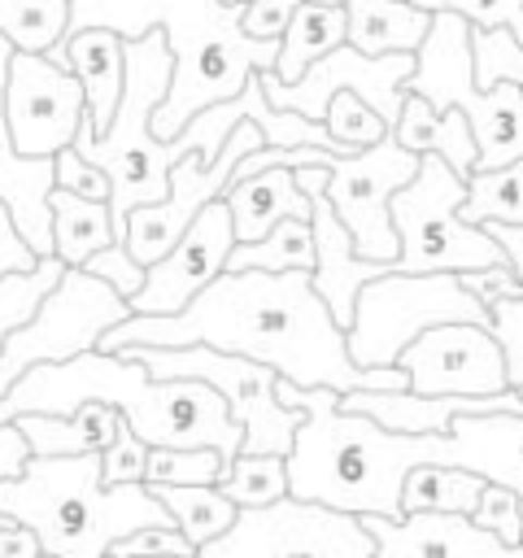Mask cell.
<instances>
[{
    "instance_id": "obj_1",
    "label": "cell",
    "mask_w": 523,
    "mask_h": 558,
    "mask_svg": "<svg viewBox=\"0 0 523 558\" xmlns=\"http://www.w3.org/2000/svg\"><path fill=\"white\" fill-rule=\"evenodd\" d=\"M126 344H214L305 388H410L405 366H357L349 357L344 327L309 270H222L179 314H131L100 336L109 353Z\"/></svg>"
},
{
    "instance_id": "obj_2",
    "label": "cell",
    "mask_w": 523,
    "mask_h": 558,
    "mask_svg": "<svg viewBox=\"0 0 523 558\" xmlns=\"http://www.w3.org/2000/svg\"><path fill=\"white\" fill-rule=\"evenodd\" d=\"M83 401L118 405L126 427L148 445H214L227 458L244 445V423L218 388L205 379H157L139 357L100 344L61 362H35L0 397V423H13L26 410L65 414Z\"/></svg>"
},
{
    "instance_id": "obj_3",
    "label": "cell",
    "mask_w": 523,
    "mask_h": 558,
    "mask_svg": "<svg viewBox=\"0 0 523 558\" xmlns=\"http://www.w3.org/2000/svg\"><path fill=\"white\" fill-rule=\"evenodd\" d=\"M305 410L288 449V493L353 514H401L405 475L418 462H453L449 432H397L362 410H344L327 384L305 388Z\"/></svg>"
},
{
    "instance_id": "obj_4",
    "label": "cell",
    "mask_w": 523,
    "mask_h": 558,
    "mask_svg": "<svg viewBox=\"0 0 523 558\" xmlns=\"http://www.w3.org/2000/svg\"><path fill=\"white\" fill-rule=\"evenodd\" d=\"M240 13L244 0H70V31L113 26L122 39H135L153 26L166 31L174 74L166 100L153 113V131L174 140L196 109L235 96L253 70L275 65L279 39L244 35Z\"/></svg>"
},
{
    "instance_id": "obj_5",
    "label": "cell",
    "mask_w": 523,
    "mask_h": 558,
    "mask_svg": "<svg viewBox=\"0 0 523 558\" xmlns=\"http://www.w3.org/2000/svg\"><path fill=\"white\" fill-rule=\"evenodd\" d=\"M0 514L26 523L48 558H100L144 523H174L144 480L105 484L100 449L31 453L22 475L0 480Z\"/></svg>"
},
{
    "instance_id": "obj_6",
    "label": "cell",
    "mask_w": 523,
    "mask_h": 558,
    "mask_svg": "<svg viewBox=\"0 0 523 558\" xmlns=\"http://www.w3.org/2000/svg\"><path fill=\"white\" fill-rule=\"evenodd\" d=\"M170 74H174V52L161 26L126 39V83H122V100L109 131L92 135L87 126H78L74 135V148L87 161H96L113 183L109 214H113L118 240H126V218L135 205H153L170 192L166 140L153 131V113L170 92Z\"/></svg>"
},
{
    "instance_id": "obj_7",
    "label": "cell",
    "mask_w": 523,
    "mask_h": 558,
    "mask_svg": "<svg viewBox=\"0 0 523 558\" xmlns=\"http://www.w3.org/2000/svg\"><path fill=\"white\" fill-rule=\"evenodd\" d=\"M405 92H418L436 109H462L479 161L475 170L506 166L523 157V83L501 78L492 87L475 83V52H471V22L453 9L431 13V26L414 52V74L405 78Z\"/></svg>"
},
{
    "instance_id": "obj_8",
    "label": "cell",
    "mask_w": 523,
    "mask_h": 558,
    "mask_svg": "<svg viewBox=\"0 0 523 558\" xmlns=\"http://www.w3.org/2000/svg\"><path fill=\"white\" fill-rule=\"evenodd\" d=\"M436 323H484L492 310L462 283L458 270H384L362 283L353 323L344 327L357 366H397L401 349Z\"/></svg>"
},
{
    "instance_id": "obj_9",
    "label": "cell",
    "mask_w": 523,
    "mask_h": 558,
    "mask_svg": "<svg viewBox=\"0 0 523 558\" xmlns=\"http://www.w3.org/2000/svg\"><path fill=\"white\" fill-rule=\"evenodd\" d=\"M466 174H458L440 153H423L405 187L392 192V227L401 240L397 270H475L510 262L501 240L462 218Z\"/></svg>"
},
{
    "instance_id": "obj_10",
    "label": "cell",
    "mask_w": 523,
    "mask_h": 558,
    "mask_svg": "<svg viewBox=\"0 0 523 558\" xmlns=\"http://www.w3.org/2000/svg\"><path fill=\"white\" fill-rule=\"evenodd\" d=\"M126 357H139L157 379H205L218 388L231 405V414L244 423L240 453H283L292 449V436L305 418V410H292L275 397V366L253 362L244 353H227L214 344H126L118 349Z\"/></svg>"
},
{
    "instance_id": "obj_11",
    "label": "cell",
    "mask_w": 523,
    "mask_h": 558,
    "mask_svg": "<svg viewBox=\"0 0 523 558\" xmlns=\"http://www.w3.org/2000/svg\"><path fill=\"white\" fill-rule=\"evenodd\" d=\"M131 314H135L131 301L118 288H109L100 275H92L87 266H65V275L39 301V310L0 340V397L35 362L74 357V353L100 344V336Z\"/></svg>"
},
{
    "instance_id": "obj_12",
    "label": "cell",
    "mask_w": 523,
    "mask_h": 558,
    "mask_svg": "<svg viewBox=\"0 0 523 558\" xmlns=\"http://www.w3.org/2000/svg\"><path fill=\"white\" fill-rule=\"evenodd\" d=\"M205 558H375V536L362 514L336 510L309 497H275L266 506H240L231 527L214 536Z\"/></svg>"
},
{
    "instance_id": "obj_13",
    "label": "cell",
    "mask_w": 523,
    "mask_h": 558,
    "mask_svg": "<svg viewBox=\"0 0 523 558\" xmlns=\"http://www.w3.org/2000/svg\"><path fill=\"white\" fill-rule=\"evenodd\" d=\"M414 148H405L392 131L375 140L370 148H357L349 157H336L327 170V196L344 227L353 231V248L370 262H397L401 240L392 227V192L405 187L418 170Z\"/></svg>"
},
{
    "instance_id": "obj_14",
    "label": "cell",
    "mask_w": 523,
    "mask_h": 558,
    "mask_svg": "<svg viewBox=\"0 0 523 558\" xmlns=\"http://www.w3.org/2000/svg\"><path fill=\"white\" fill-rule=\"evenodd\" d=\"M410 74H414V52H379V57H370V52H362V48H353L344 39L340 48L323 52L318 61H309L305 74L292 78V83H283L275 70H262V87H266L270 105L296 109V113L318 118V122H323V113H327L336 92H357L370 109L384 113L388 126H397Z\"/></svg>"
},
{
    "instance_id": "obj_15",
    "label": "cell",
    "mask_w": 523,
    "mask_h": 558,
    "mask_svg": "<svg viewBox=\"0 0 523 558\" xmlns=\"http://www.w3.org/2000/svg\"><path fill=\"white\" fill-rule=\"evenodd\" d=\"M262 144H270L266 131H262L253 118H244V122H235L231 140L222 144V153H218L214 161H205V157H196V153L179 157V161L170 166V192H166L161 201H153V205H135L131 218H126V248L135 253V262H144V266L157 262V257L183 235V227H187L209 201H218V196L231 187L240 157L253 153V148H262Z\"/></svg>"
},
{
    "instance_id": "obj_16",
    "label": "cell",
    "mask_w": 523,
    "mask_h": 558,
    "mask_svg": "<svg viewBox=\"0 0 523 558\" xmlns=\"http://www.w3.org/2000/svg\"><path fill=\"white\" fill-rule=\"evenodd\" d=\"M4 109L17 153L26 157H57L65 144H74L87 92L83 78L70 65H57L48 52H17L9 57L4 78Z\"/></svg>"
},
{
    "instance_id": "obj_17",
    "label": "cell",
    "mask_w": 523,
    "mask_h": 558,
    "mask_svg": "<svg viewBox=\"0 0 523 558\" xmlns=\"http://www.w3.org/2000/svg\"><path fill=\"white\" fill-rule=\"evenodd\" d=\"M397 366H405L414 392H501L510 388L506 349L484 323H436L418 331Z\"/></svg>"
},
{
    "instance_id": "obj_18",
    "label": "cell",
    "mask_w": 523,
    "mask_h": 558,
    "mask_svg": "<svg viewBox=\"0 0 523 558\" xmlns=\"http://www.w3.org/2000/svg\"><path fill=\"white\" fill-rule=\"evenodd\" d=\"M231 248H235V222H231V205L218 196L183 227V235L157 262H148V275L139 283V292L131 296V310L135 314H179L214 275L227 270Z\"/></svg>"
},
{
    "instance_id": "obj_19",
    "label": "cell",
    "mask_w": 523,
    "mask_h": 558,
    "mask_svg": "<svg viewBox=\"0 0 523 558\" xmlns=\"http://www.w3.org/2000/svg\"><path fill=\"white\" fill-rule=\"evenodd\" d=\"M327 170L331 166H301L296 179L301 187L309 192V227H314V288L318 296L327 301V310L336 314L340 327L353 323V305H357V292L366 279L392 270V262H370L353 248V231L344 227V218L336 214L331 196H327Z\"/></svg>"
},
{
    "instance_id": "obj_20",
    "label": "cell",
    "mask_w": 523,
    "mask_h": 558,
    "mask_svg": "<svg viewBox=\"0 0 523 558\" xmlns=\"http://www.w3.org/2000/svg\"><path fill=\"white\" fill-rule=\"evenodd\" d=\"M362 523L375 536V558H523V545H506L462 510L362 514Z\"/></svg>"
},
{
    "instance_id": "obj_21",
    "label": "cell",
    "mask_w": 523,
    "mask_h": 558,
    "mask_svg": "<svg viewBox=\"0 0 523 558\" xmlns=\"http://www.w3.org/2000/svg\"><path fill=\"white\" fill-rule=\"evenodd\" d=\"M9 57L13 44L0 35V201L9 205L17 231L26 235V244L44 257L52 253V209H48V192L57 183V161L52 157H26L13 144L9 131V109H4V78H9Z\"/></svg>"
},
{
    "instance_id": "obj_22",
    "label": "cell",
    "mask_w": 523,
    "mask_h": 558,
    "mask_svg": "<svg viewBox=\"0 0 523 558\" xmlns=\"http://www.w3.org/2000/svg\"><path fill=\"white\" fill-rule=\"evenodd\" d=\"M65 57L87 92L83 126L92 135H105L118 113L122 83H126V39L113 26H83V31L65 35Z\"/></svg>"
},
{
    "instance_id": "obj_23",
    "label": "cell",
    "mask_w": 523,
    "mask_h": 558,
    "mask_svg": "<svg viewBox=\"0 0 523 558\" xmlns=\"http://www.w3.org/2000/svg\"><path fill=\"white\" fill-rule=\"evenodd\" d=\"M449 436H453V462L458 466H471L488 480H501L523 497V414H510V410L458 414Z\"/></svg>"
},
{
    "instance_id": "obj_24",
    "label": "cell",
    "mask_w": 523,
    "mask_h": 558,
    "mask_svg": "<svg viewBox=\"0 0 523 558\" xmlns=\"http://www.w3.org/2000/svg\"><path fill=\"white\" fill-rule=\"evenodd\" d=\"M222 201L231 205V222H235V240H262L279 218H309V192L301 187L292 166H266L253 170L244 179H235Z\"/></svg>"
},
{
    "instance_id": "obj_25",
    "label": "cell",
    "mask_w": 523,
    "mask_h": 558,
    "mask_svg": "<svg viewBox=\"0 0 523 558\" xmlns=\"http://www.w3.org/2000/svg\"><path fill=\"white\" fill-rule=\"evenodd\" d=\"M31 445V453H87V449H109L126 418L118 405L109 401H83L65 414H44V410H26L13 418Z\"/></svg>"
},
{
    "instance_id": "obj_26",
    "label": "cell",
    "mask_w": 523,
    "mask_h": 558,
    "mask_svg": "<svg viewBox=\"0 0 523 558\" xmlns=\"http://www.w3.org/2000/svg\"><path fill=\"white\" fill-rule=\"evenodd\" d=\"M392 135L414 153H440L458 174H471L475 161H479V144H475V131H471L466 113L453 109V105L436 109L418 92H405V105H401V118H397Z\"/></svg>"
},
{
    "instance_id": "obj_27",
    "label": "cell",
    "mask_w": 523,
    "mask_h": 558,
    "mask_svg": "<svg viewBox=\"0 0 523 558\" xmlns=\"http://www.w3.org/2000/svg\"><path fill=\"white\" fill-rule=\"evenodd\" d=\"M349 13V44L379 57V52H418L431 9L414 0H344Z\"/></svg>"
},
{
    "instance_id": "obj_28",
    "label": "cell",
    "mask_w": 523,
    "mask_h": 558,
    "mask_svg": "<svg viewBox=\"0 0 523 558\" xmlns=\"http://www.w3.org/2000/svg\"><path fill=\"white\" fill-rule=\"evenodd\" d=\"M48 209H52V253H57L65 266H83L96 248H105V244L118 240L109 201L78 196V192H70V187H57V183H52Z\"/></svg>"
},
{
    "instance_id": "obj_29",
    "label": "cell",
    "mask_w": 523,
    "mask_h": 558,
    "mask_svg": "<svg viewBox=\"0 0 523 558\" xmlns=\"http://www.w3.org/2000/svg\"><path fill=\"white\" fill-rule=\"evenodd\" d=\"M349 39V13L344 4H318V0H301L288 31L279 35V57H275V74L283 83L301 78L309 61H318L323 52L340 48Z\"/></svg>"
},
{
    "instance_id": "obj_30",
    "label": "cell",
    "mask_w": 523,
    "mask_h": 558,
    "mask_svg": "<svg viewBox=\"0 0 523 558\" xmlns=\"http://www.w3.org/2000/svg\"><path fill=\"white\" fill-rule=\"evenodd\" d=\"M484 484H488V475H479L471 466H458V462H418L405 475L401 514H410V510H462V514H471L479 506Z\"/></svg>"
},
{
    "instance_id": "obj_31",
    "label": "cell",
    "mask_w": 523,
    "mask_h": 558,
    "mask_svg": "<svg viewBox=\"0 0 523 558\" xmlns=\"http://www.w3.org/2000/svg\"><path fill=\"white\" fill-rule=\"evenodd\" d=\"M148 488H153V497H161V506L170 510V519L196 549H205L214 536H222L240 510L218 484H148Z\"/></svg>"
},
{
    "instance_id": "obj_32",
    "label": "cell",
    "mask_w": 523,
    "mask_h": 558,
    "mask_svg": "<svg viewBox=\"0 0 523 558\" xmlns=\"http://www.w3.org/2000/svg\"><path fill=\"white\" fill-rule=\"evenodd\" d=\"M227 270H314L309 218H279L262 240H235Z\"/></svg>"
},
{
    "instance_id": "obj_33",
    "label": "cell",
    "mask_w": 523,
    "mask_h": 558,
    "mask_svg": "<svg viewBox=\"0 0 523 558\" xmlns=\"http://www.w3.org/2000/svg\"><path fill=\"white\" fill-rule=\"evenodd\" d=\"M466 222H523V157L492 166V170H471L466 174V201H462Z\"/></svg>"
},
{
    "instance_id": "obj_34",
    "label": "cell",
    "mask_w": 523,
    "mask_h": 558,
    "mask_svg": "<svg viewBox=\"0 0 523 558\" xmlns=\"http://www.w3.org/2000/svg\"><path fill=\"white\" fill-rule=\"evenodd\" d=\"M0 35L17 52H48L70 35V0H0Z\"/></svg>"
},
{
    "instance_id": "obj_35",
    "label": "cell",
    "mask_w": 523,
    "mask_h": 558,
    "mask_svg": "<svg viewBox=\"0 0 523 558\" xmlns=\"http://www.w3.org/2000/svg\"><path fill=\"white\" fill-rule=\"evenodd\" d=\"M218 488L235 506H266L288 493V458L283 453H235L227 458Z\"/></svg>"
},
{
    "instance_id": "obj_36",
    "label": "cell",
    "mask_w": 523,
    "mask_h": 558,
    "mask_svg": "<svg viewBox=\"0 0 523 558\" xmlns=\"http://www.w3.org/2000/svg\"><path fill=\"white\" fill-rule=\"evenodd\" d=\"M61 275H65V262H61L57 253H44L31 270H9V275H0V340H4L13 327H22V323L39 310V301L57 288Z\"/></svg>"
},
{
    "instance_id": "obj_37",
    "label": "cell",
    "mask_w": 523,
    "mask_h": 558,
    "mask_svg": "<svg viewBox=\"0 0 523 558\" xmlns=\"http://www.w3.org/2000/svg\"><path fill=\"white\" fill-rule=\"evenodd\" d=\"M227 453L214 445H148L144 484H218Z\"/></svg>"
},
{
    "instance_id": "obj_38",
    "label": "cell",
    "mask_w": 523,
    "mask_h": 558,
    "mask_svg": "<svg viewBox=\"0 0 523 558\" xmlns=\"http://www.w3.org/2000/svg\"><path fill=\"white\" fill-rule=\"evenodd\" d=\"M323 122H327L331 140H336L344 153L370 148L375 140H384V135L392 131V126L384 122V113H379V109H370L357 92H336V96H331V105H327V113H323Z\"/></svg>"
},
{
    "instance_id": "obj_39",
    "label": "cell",
    "mask_w": 523,
    "mask_h": 558,
    "mask_svg": "<svg viewBox=\"0 0 523 558\" xmlns=\"http://www.w3.org/2000/svg\"><path fill=\"white\" fill-rule=\"evenodd\" d=\"M471 519L484 523V527H492L506 545H523V497L510 484L488 480L484 493H479V506L471 510Z\"/></svg>"
},
{
    "instance_id": "obj_40",
    "label": "cell",
    "mask_w": 523,
    "mask_h": 558,
    "mask_svg": "<svg viewBox=\"0 0 523 558\" xmlns=\"http://www.w3.org/2000/svg\"><path fill=\"white\" fill-rule=\"evenodd\" d=\"M83 266H87L92 275H100L109 288H118L126 301L139 292V283H144V275H148V266H144V262H135V253L126 248V240H113V244L96 248Z\"/></svg>"
},
{
    "instance_id": "obj_41",
    "label": "cell",
    "mask_w": 523,
    "mask_h": 558,
    "mask_svg": "<svg viewBox=\"0 0 523 558\" xmlns=\"http://www.w3.org/2000/svg\"><path fill=\"white\" fill-rule=\"evenodd\" d=\"M431 13L453 9L462 13L471 26H506L514 31V39H523V0H414Z\"/></svg>"
},
{
    "instance_id": "obj_42",
    "label": "cell",
    "mask_w": 523,
    "mask_h": 558,
    "mask_svg": "<svg viewBox=\"0 0 523 558\" xmlns=\"http://www.w3.org/2000/svg\"><path fill=\"white\" fill-rule=\"evenodd\" d=\"M109 554L113 558H126V554H200L174 523H144V527H135V532H126V536H118L113 545H109Z\"/></svg>"
},
{
    "instance_id": "obj_43",
    "label": "cell",
    "mask_w": 523,
    "mask_h": 558,
    "mask_svg": "<svg viewBox=\"0 0 523 558\" xmlns=\"http://www.w3.org/2000/svg\"><path fill=\"white\" fill-rule=\"evenodd\" d=\"M57 187H70V192H78V196H96V201H109V192H113V183H109V174L96 166V161H87L74 144H65L57 157Z\"/></svg>"
},
{
    "instance_id": "obj_44",
    "label": "cell",
    "mask_w": 523,
    "mask_h": 558,
    "mask_svg": "<svg viewBox=\"0 0 523 558\" xmlns=\"http://www.w3.org/2000/svg\"><path fill=\"white\" fill-rule=\"evenodd\" d=\"M492 331L506 349L510 388H523V296H506L492 305Z\"/></svg>"
},
{
    "instance_id": "obj_45",
    "label": "cell",
    "mask_w": 523,
    "mask_h": 558,
    "mask_svg": "<svg viewBox=\"0 0 523 558\" xmlns=\"http://www.w3.org/2000/svg\"><path fill=\"white\" fill-rule=\"evenodd\" d=\"M148 466V440H139L131 427H122V436L100 449V475L105 484H126V480H144Z\"/></svg>"
},
{
    "instance_id": "obj_46",
    "label": "cell",
    "mask_w": 523,
    "mask_h": 558,
    "mask_svg": "<svg viewBox=\"0 0 523 558\" xmlns=\"http://www.w3.org/2000/svg\"><path fill=\"white\" fill-rule=\"evenodd\" d=\"M462 283L492 310L497 301L506 296H523V279L510 262H497V266H475V270H462Z\"/></svg>"
},
{
    "instance_id": "obj_47",
    "label": "cell",
    "mask_w": 523,
    "mask_h": 558,
    "mask_svg": "<svg viewBox=\"0 0 523 558\" xmlns=\"http://www.w3.org/2000/svg\"><path fill=\"white\" fill-rule=\"evenodd\" d=\"M301 0H244V13H240V26L244 35L253 39H279L292 22Z\"/></svg>"
},
{
    "instance_id": "obj_48",
    "label": "cell",
    "mask_w": 523,
    "mask_h": 558,
    "mask_svg": "<svg viewBox=\"0 0 523 558\" xmlns=\"http://www.w3.org/2000/svg\"><path fill=\"white\" fill-rule=\"evenodd\" d=\"M35 262H39V253L26 244V235L17 231L9 205L0 201V275H9V270H31Z\"/></svg>"
},
{
    "instance_id": "obj_49",
    "label": "cell",
    "mask_w": 523,
    "mask_h": 558,
    "mask_svg": "<svg viewBox=\"0 0 523 558\" xmlns=\"http://www.w3.org/2000/svg\"><path fill=\"white\" fill-rule=\"evenodd\" d=\"M26 458H31V445H26L22 427L17 423H0V480L22 475ZM0 523H4V514H0Z\"/></svg>"
},
{
    "instance_id": "obj_50",
    "label": "cell",
    "mask_w": 523,
    "mask_h": 558,
    "mask_svg": "<svg viewBox=\"0 0 523 558\" xmlns=\"http://www.w3.org/2000/svg\"><path fill=\"white\" fill-rule=\"evenodd\" d=\"M39 554H44V545L26 523H17V519L0 523V558H39Z\"/></svg>"
},
{
    "instance_id": "obj_51",
    "label": "cell",
    "mask_w": 523,
    "mask_h": 558,
    "mask_svg": "<svg viewBox=\"0 0 523 558\" xmlns=\"http://www.w3.org/2000/svg\"><path fill=\"white\" fill-rule=\"evenodd\" d=\"M488 231L501 240V248H506L510 266H514V270H519V279H523V222H488Z\"/></svg>"
},
{
    "instance_id": "obj_52",
    "label": "cell",
    "mask_w": 523,
    "mask_h": 558,
    "mask_svg": "<svg viewBox=\"0 0 523 558\" xmlns=\"http://www.w3.org/2000/svg\"><path fill=\"white\" fill-rule=\"evenodd\" d=\"M318 4H344V0H318Z\"/></svg>"
},
{
    "instance_id": "obj_53",
    "label": "cell",
    "mask_w": 523,
    "mask_h": 558,
    "mask_svg": "<svg viewBox=\"0 0 523 558\" xmlns=\"http://www.w3.org/2000/svg\"><path fill=\"white\" fill-rule=\"evenodd\" d=\"M519 392H523V388H519Z\"/></svg>"
}]
</instances>
